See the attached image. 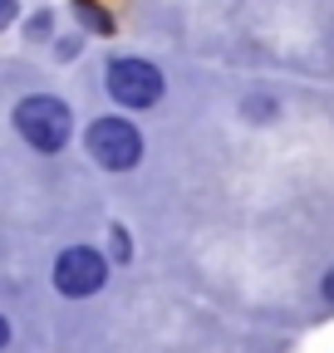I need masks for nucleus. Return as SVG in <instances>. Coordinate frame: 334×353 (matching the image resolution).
Listing matches in <instances>:
<instances>
[{"label": "nucleus", "instance_id": "nucleus-7", "mask_svg": "<svg viewBox=\"0 0 334 353\" xmlns=\"http://www.w3.org/2000/svg\"><path fill=\"white\" fill-rule=\"evenodd\" d=\"M108 245H113V260H118V265L133 255V241H128V231H123V226H113V231H108Z\"/></svg>", "mask_w": 334, "mask_h": 353}, {"label": "nucleus", "instance_id": "nucleus-4", "mask_svg": "<svg viewBox=\"0 0 334 353\" xmlns=\"http://www.w3.org/2000/svg\"><path fill=\"white\" fill-rule=\"evenodd\" d=\"M108 285V260L94 250V245H69L59 250L55 260V290L64 299H89Z\"/></svg>", "mask_w": 334, "mask_h": 353}, {"label": "nucleus", "instance_id": "nucleus-6", "mask_svg": "<svg viewBox=\"0 0 334 353\" xmlns=\"http://www.w3.org/2000/svg\"><path fill=\"white\" fill-rule=\"evenodd\" d=\"M241 113H246L250 123H271V118L280 113V103H275V99H266V94H256V99H246V103H241Z\"/></svg>", "mask_w": 334, "mask_h": 353}, {"label": "nucleus", "instance_id": "nucleus-11", "mask_svg": "<svg viewBox=\"0 0 334 353\" xmlns=\"http://www.w3.org/2000/svg\"><path fill=\"white\" fill-rule=\"evenodd\" d=\"M320 294L334 304V265H329V270H324V280H320Z\"/></svg>", "mask_w": 334, "mask_h": 353}, {"label": "nucleus", "instance_id": "nucleus-3", "mask_svg": "<svg viewBox=\"0 0 334 353\" xmlns=\"http://www.w3.org/2000/svg\"><path fill=\"white\" fill-rule=\"evenodd\" d=\"M104 88H108V99L118 108H153L162 103L167 94V79L153 59H133V54H123V59H108L104 69Z\"/></svg>", "mask_w": 334, "mask_h": 353}, {"label": "nucleus", "instance_id": "nucleus-8", "mask_svg": "<svg viewBox=\"0 0 334 353\" xmlns=\"http://www.w3.org/2000/svg\"><path fill=\"white\" fill-rule=\"evenodd\" d=\"M50 30H55V15H50V10H39V15H30V25H25V34H30V39H45Z\"/></svg>", "mask_w": 334, "mask_h": 353}, {"label": "nucleus", "instance_id": "nucleus-2", "mask_svg": "<svg viewBox=\"0 0 334 353\" xmlns=\"http://www.w3.org/2000/svg\"><path fill=\"white\" fill-rule=\"evenodd\" d=\"M84 152L94 157V167L104 172H133L143 162V132L128 118H94L89 132H84Z\"/></svg>", "mask_w": 334, "mask_h": 353}, {"label": "nucleus", "instance_id": "nucleus-1", "mask_svg": "<svg viewBox=\"0 0 334 353\" xmlns=\"http://www.w3.org/2000/svg\"><path fill=\"white\" fill-rule=\"evenodd\" d=\"M10 118H15V132H20L35 152H59V148L69 143V132H74V113H69V103L55 99V94H30V99H20Z\"/></svg>", "mask_w": 334, "mask_h": 353}, {"label": "nucleus", "instance_id": "nucleus-9", "mask_svg": "<svg viewBox=\"0 0 334 353\" xmlns=\"http://www.w3.org/2000/svg\"><path fill=\"white\" fill-rule=\"evenodd\" d=\"M15 15H20V0H0V30H10Z\"/></svg>", "mask_w": 334, "mask_h": 353}, {"label": "nucleus", "instance_id": "nucleus-5", "mask_svg": "<svg viewBox=\"0 0 334 353\" xmlns=\"http://www.w3.org/2000/svg\"><path fill=\"white\" fill-rule=\"evenodd\" d=\"M74 15L84 30H94V34H113V15L99 6V0H74Z\"/></svg>", "mask_w": 334, "mask_h": 353}, {"label": "nucleus", "instance_id": "nucleus-10", "mask_svg": "<svg viewBox=\"0 0 334 353\" xmlns=\"http://www.w3.org/2000/svg\"><path fill=\"white\" fill-rule=\"evenodd\" d=\"M79 50H84V39H79V34H74V39H64V44H59V59H74V54H79Z\"/></svg>", "mask_w": 334, "mask_h": 353}, {"label": "nucleus", "instance_id": "nucleus-12", "mask_svg": "<svg viewBox=\"0 0 334 353\" xmlns=\"http://www.w3.org/2000/svg\"><path fill=\"white\" fill-rule=\"evenodd\" d=\"M10 343V324H6V314H0V348Z\"/></svg>", "mask_w": 334, "mask_h": 353}]
</instances>
